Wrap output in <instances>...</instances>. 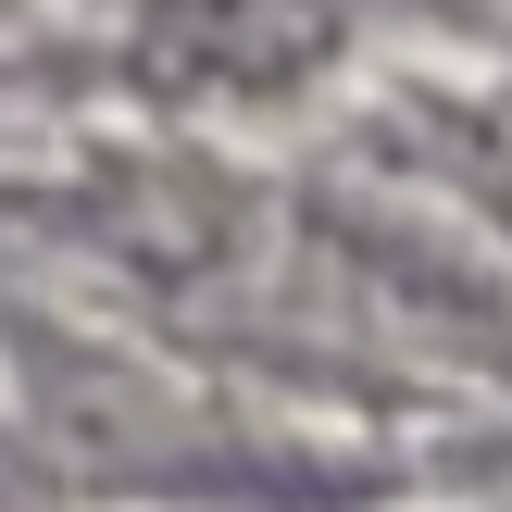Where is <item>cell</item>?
Segmentation results:
<instances>
[{"mask_svg": "<svg viewBox=\"0 0 512 512\" xmlns=\"http://www.w3.org/2000/svg\"><path fill=\"white\" fill-rule=\"evenodd\" d=\"M338 63V0H150L138 75L163 100H288Z\"/></svg>", "mask_w": 512, "mask_h": 512, "instance_id": "cell-1", "label": "cell"}, {"mask_svg": "<svg viewBox=\"0 0 512 512\" xmlns=\"http://www.w3.org/2000/svg\"><path fill=\"white\" fill-rule=\"evenodd\" d=\"M400 138L425 150V163L450 175L463 200H488V213L512 225V88H475V100H425Z\"/></svg>", "mask_w": 512, "mask_h": 512, "instance_id": "cell-2", "label": "cell"}]
</instances>
